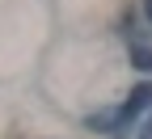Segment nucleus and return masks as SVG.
I'll return each instance as SVG.
<instances>
[{"label": "nucleus", "instance_id": "1", "mask_svg": "<svg viewBox=\"0 0 152 139\" xmlns=\"http://www.w3.org/2000/svg\"><path fill=\"white\" fill-rule=\"evenodd\" d=\"M148 106H152V84H140V89H131V97H127V101H123L118 110H114V118H118V127H127L131 118H135L140 110H148Z\"/></svg>", "mask_w": 152, "mask_h": 139}, {"label": "nucleus", "instance_id": "4", "mask_svg": "<svg viewBox=\"0 0 152 139\" xmlns=\"http://www.w3.org/2000/svg\"><path fill=\"white\" fill-rule=\"evenodd\" d=\"M144 13H148V21H152V0H144Z\"/></svg>", "mask_w": 152, "mask_h": 139}, {"label": "nucleus", "instance_id": "3", "mask_svg": "<svg viewBox=\"0 0 152 139\" xmlns=\"http://www.w3.org/2000/svg\"><path fill=\"white\" fill-rule=\"evenodd\" d=\"M140 139H152V110H148V118H144V127H140Z\"/></svg>", "mask_w": 152, "mask_h": 139}, {"label": "nucleus", "instance_id": "2", "mask_svg": "<svg viewBox=\"0 0 152 139\" xmlns=\"http://www.w3.org/2000/svg\"><path fill=\"white\" fill-rule=\"evenodd\" d=\"M131 63L144 68V72H152V47H131Z\"/></svg>", "mask_w": 152, "mask_h": 139}]
</instances>
